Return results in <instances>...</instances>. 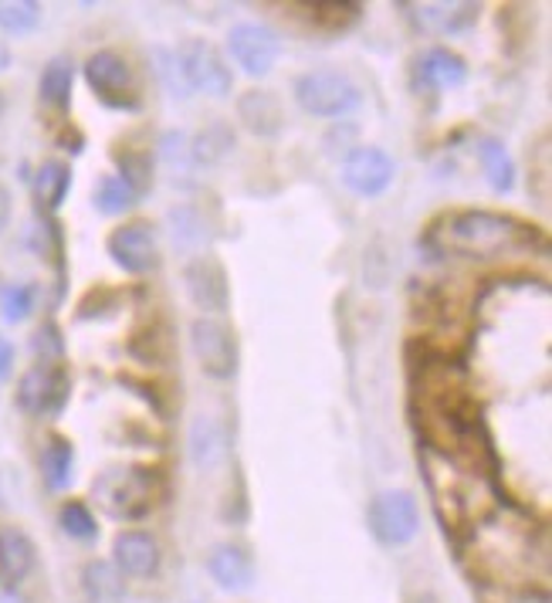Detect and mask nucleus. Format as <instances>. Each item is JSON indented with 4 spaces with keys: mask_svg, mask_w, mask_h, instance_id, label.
I'll return each mask as SVG.
<instances>
[{
    "mask_svg": "<svg viewBox=\"0 0 552 603\" xmlns=\"http://www.w3.org/2000/svg\"><path fill=\"white\" fill-rule=\"evenodd\" d=\"M427 241L441 255H457V258H505V255H529L535 248H545L542 235L532 224L502 214V210H485V207H467L441 217Z\"/></svg>",
    "mask_w": 552,
    "mask_h": 603,
    "instance_id": "f257e3e1",
    "label": "nucleus"
},
{
    "mask_svg": "<svg viewBox=\"0 0 552 603\" xmlns=\"http://www.w3.org/2000/svg\"><path fill=\"white\" fill-rule=\"evenodd\" d=\"M92 502L116 522H142L156 505V472L116 465L92 478Z\"/></svg>",
    "mask_w": 552,
    "mask_h": 603,
    "instance_id": "f03ea898",
    "label": "nucleus"
},
{
    "mask_svg": "<svg viewBox=\"0 0 552 603\" xmlns=\"http://www.w3.org/2000/svg\"><path fill=\"white\" fill-rule=\"evenodd\" d=\"M292 96H295L298 109L315 116V119L353 116L363 102L359 86L349 79L346 71H336V68H312L305 75H298Z\"/></svg>",
    "mask_w": 552,
    "mask_h": 603,
    "instance_id": "7ed1b4c3",
    "label": "nucleus"
},
{
    "mask_svg": "<svg viewBox=\"0 0 552 603\" xmlns=\"http://www.w3.org/2000/svg\"><path fill=\"white\" fill-rule=\"evenodd\" d=\"M86 82H89L92 96L106 109L139 112V106H142V92H139L132 65L119 51H112V48H102V51L89 55V61H86Z\"/></svg>",
    "mask_w": 552,
    "mask_h": 603,
    "instance_id": "20e7f679",
    "label": "nucleus"
},
{
    "mask_svg": "<svg viewBox=\"0 0 552 603\" xmlns=\"http://www.w3.org/2000/svg\"><path fill=\"white\" fill-rule=\"evenodd\" d=\"M366 525H369V533L379 546L401 550L421 533V505L404 488H386L369 502Z\"/></svg>",
    "mask_w": 552,
    "mask_h": 603,
    "instance_id": "39448f33",
    "label": "nucleus"
},
{
    "mask_svg": "<svg viewBox=\"0 0 552 603\" xmlns=\"http://www.w3.org/2000/svg\"><path fill=\"white\" fill-rule=\"evenodd\" d=\"M177 68H180V79L190 92L210 96V99H227L234 89V75L230 65L224 61V55L204 41V38H187L180 41V48L174 51Z\"/></svg>",
    "mask_w": 552,
    "mask_h": 603,
    "instance_id": "423d86ee",
    "label": "nucleus"
},
{
    "mask_svg": "<svg viewBox=\"0 0 552 603\" xmlns=\"http://www.w3.org/2000/svg\"><path fill=\"white\" fill-rule=\"evenodd\" d=\"M14 401L28 417H58L71 401V373L65 363H34L18 380Z\"/></svg>",
    "mask_w": 552,
    "mask_h": 603,
    "instance_id": "0eeeda50",
    "label": "nucleus"
},
{
    "mask_svg": "<svg viewBox=\"0 0 552 603\" xmlns=\"http://www.w3.org/2000/svg\"><path fill=\"white\" fill-rule=\"evenodd\" d=\"M190 349L200 363V369L210 380H230L241 363V346L234 329L214 316H200L190 323Z\"/></svg>",
    "mask_w": 552,
    "mask_h": 603,
    "instance_id": "6e6552de",
    "label": "nucleus"
},
{
    "mask_svg": "<svg viewBox=\"0 0 552 603\" xmlns=\"http://www.w3.org/2000/svg\"><path fill=\"white\" fill-rule=\"evenodd\" d=\"M106 255L126 275H149L160 265V248H156V231L149 220H126L109 231Z\"/></svg>",
    "mask_w": 552,
    "mask_h": 603,
    "instance_id": "1a4fd4ad",
    "label": "nucleus"
},
{
    "mask_svg": "<svg viewBox=\"0 0 552 603\" xmlns=\"http://www.w3.org/2000/svg\"><path fill=\"white\" fill-rule=\"evenodd\" d=\"M227 55L245 75H252V79H265L282 58V38L272 28L255 24V21L234 24L227 31Z\"/></svg>",
    "mask_w": 552,
    "mask_h": 603,
    "instance_id": "9d476101",
    "label": "nucleus"
},
{
    "mask_svg": "<svg viewBox=\"0 0 552 603\" xmlns=\"http://www.w3.org/2000/svg\"><path fill=\"white\" fill-rule=\"evenodd\" d=\"M184 288L190 295V302L197 309H204L207 316H224L230 309V281H227V268L220 265L217 255L204 251L197 258H190L184 265Z\"/></svg>",
    "mask_w": 552,
    "mask_h": 603,
    "instance_id": "9b49d317",
    "label": "nucleus"
},
{
    "mask_svg": "<svg viewBox=\"0 0 552 603\" xmlns=\"http://www.w3.org/2000/svg\"><path fill=\"white\" fill-rule=\"evenodd\" d=\"M397 180V164L379 146H356L343 160V184L356 197H379Z\"/></svg>",
    "mask_w": 552,
    "mask_h": 603,
    "instance_id": "f8f14e48",
    "label": "nucleus"
},
{
    "mask_svg": "<svg viewBox=\"0 0 552 603\" xmlns=\"http://www.w3.org/2000/svg\"><path fill=\"white\" fill-rule=\"evenodd\" d=\"M164 553L146 530H126L112 543V566L129 580H152L160 573Z\"/></svg>",
    "mask_w": 552,
    "mask_h": 603,
    "instance_id": "ddd939ff",
    "label": "nucleus"
},
{
    "mask_svg": "<svg viewBox=\"0 0 552 603\" xmlns=\"http://www.w3.org/2000/svg\"><path fill=\"white\" fill-rule=\"evenodd\" d=\"M467 82V61L451 48H427L414 65V86L421 92H447Z\"/></svg>",
    "mask_w": 552,
    "mask_h": 603,
    "instance_id": "4468645a",
    "label": "nucleus"
},
{
    "mask_svg": "<svg viewBox=\"0 0 552 603\" xmlns=\"http://www.w3.org/2000/svg\"><path fill=\"white\" fill-rule=\"evenodd\" d=\"M210 580L227 593H245L255 583V556L241 543H220L207 553Z\"/></svg>",
    "mask_w": 552,
    "mask_h": 603,
    "instance_id": "2eb2a0df",
    "label": "nucleus"
},
{
    "mask_svg": "<svg viewBox=\"0 0 552 603\" xmlns=\"http://www.w3.org/2000/svg\"><path fill=\"white\" fill-rule=\"evenodd\" d=\"M230 424L220 421L217 414H200L194 417L190 424V462L200 468V472H210L217 468L220 462L230 458Z\"/></svg>",
    "mask_w": 552,
    "mask_h": 603,
    "instance_id": "dca6fc26",
    "label": "nucleus"
},
{
    "mask_svg": "<svg viewBox=\"0 0 552 603\" xmlns=\"http://www.w3.org/2000/svg\"><path fill=\"white\" fill-rule=\"evenodd\" d=\"M238 119L258 139H275L285 129L282 99L268 89H248L238 96Z\"/></svg>",
    "mask_w": 552,
    "mask_h": 603,
    "instance_id": "f3484780",
    "label": "nucleus"
},
{
    "mask_svg": "<svg viewBox=\"0 0 552 603\" xmlns=\"http://www.w3.org/2000/svg\"><path fill=\"white\" fill-rule=\"evenodd\" d=\"M38 563V550L28 533L0 525V586H18Z\"/></svg>",
    "mask_w": 552,
    "mask_h": 603,
    "instance_id": "a211bd4d",
    "label": "nucleus"
},
{
    "mask_svg": "<svg viewBox=\"0 0 552 603\" xmlns=\"http://www.w3.org/2000/svg\"><path fill=\"white\" fill-rule=\"evenodd\" d=\"M414 11H417L421 24H424L427 31L461 34V31H467L471 24L479 21L482 4H471V0H454V4H447V0H444V4H417Z\"/></svg>",
    "mask_w": 552,
    "mask_h": 603,
    "instance_id": "6ab92c4d",
    "label": "nucleus"
},
{
    "mask_svg": "<svg viewBox=\"0 0 552 603\" xmlns=\"http://www.w3.org/2000/svg\"><path fill=\"white\" fill-rule=\"evenodd\" d=\"M187 149H190L194 167H217L220 160H227L234 154V129L224 119H214L194 136V142Z\"/></svg>",
    "mask_w": 552,
    "mask_h": 603,
    "instance_id": "aec40b11",
    "label": "nucleus"
},
{
    "mask_svg": "<svg viewBox=\"0 0 552 603\" xmlns=\"http://www.w3.org/2000/svg\"><path fill=\"white\" fill-rule=\"evenodd\" d=\"M41 478L51 492H61L75 478V444L61 434H51L41 447Z\"/></svg>",
    "mask_w": 552,
    "mask_h": 603,
    "instance_id": "412c9836",
    "label": "nucleus"
},
{
    "mask_svg": "<svg viewBox=\"0 0 552 603\" xmlns=\"http://www.w3.org/2000/svg\"><path fill=\"white\" fill-rule=\"evenodd\" d=\"M71 92H75V65L68 58H51L38 79V96L48 109L65 112L71 106Z\"/></svg>",
    "mask_w": 552,
    "mask_h": 603,
    "instance_id": "4be33fe9",
    "label": "nucleus"
},
{
    "mask_svg": "<svg viewBox=\"0 0 552 603\" xmlns=\"http://www.w3.org/2000/svg\"><path fill=\"white\" fill-rule=\"evenodd\" d=\"M292 11H302V18L319 34H343L359 21L363 4H339V0H333V4H292Z\"/></svg>",
    "mask_w": 552,
    "mask_h": 603,
    "instance_id": "5701e85b",
    "label": "nucleus"
},
{
    "mask_svg": "<svg viewBox=\"0 0 552 603\" xmlns=\"http://www.w3.org/2000/svg\"><path fill=\"white\" fill-rule=\"evenodd\" d=\"M71 190V167L65 160H45L34 174V200L45 214H55Z\"/></svg>",
    "mask_w": 552,
    "mask_h": 603,
    "instance_id": "b1692460",
    "label": "nucleus"
},
{
    "mask_svg": "<svg viewBox=\"0 0 552 603\" xmlns=\"http://www.w3.org/2000/svg\"><path fill=\"white\" fill-rule=\"evenodd\" d=\"M479 160H482L485 180L495 194H509L515 187V164L502 139H495V136L479 139Z\"/></svg>",
    "mask_w": 552,
    "mask_h": 603,
    "instance_id": "393cba45",
    "label": "nucleus"
},
{
    "mask_svg": "<svg viewBox=\"0 0 552 603\" xmlns=\"http://www.w3.org/2000/svg\"><path fill=\"white\" fill-rule=\"evenodd\" d=\"M136 200H139V194L119 177V174H106V177H99L96 180V190H92V204H96V210L99 214H109V217H116V214H126L129 207H136Z\"/></svg>",
    "mask_w": 552,
    "mask_h": 603,
    "instance_id": "a878e982",
    "label": "nucleus"
},
{
    "mask_svg": "<svg viewBox=\"0 0 552 603\" xmlns=\"http://www.w3.org/2000/svg\"><path fill=\"white\" fill-rule=\"evenodd\" d=\"M58 525L68 540H78V543H92L99 536V522H96V512L82 502V498H68L61 502L58 508Z\"/></svg>",
    "mask_w": 552,
    "mask_h": 603,
    "instance_id": "bb28decb",
    "label": "nucleus"
},
{
    "mask_svg": "<svg viewBox=\"0 0 552 603\" xmlns=\"http://www.w3.org/2000/svg\"><path fill=\"white\" fill-rule=\"evenodd\" d=\"M45 8L38 0H0V31L8 34H31L41 24Z\"/></svg>",
    "mask_w": 552,
    "mask_h": 603,
    "instance_id": "cd10ccee",
    "label": "nucleus"
},
{
    "mask_svg": "<svg viewBox=\"0 0 552 603\" xmlns=\"http://www.w3.org/2000/svg\"><path fill=\"white\" fill-rule=\"evenodd\" d=\"M116 164H119V177L142 197L146 187L152 184V157L146 149H116Z\"/></svg>",
    "mask_w": 552,
    "mask_h": 603,
    "instance_id": "c85d7f7f",
    "label": "nucleus"
},
{
    "mask_svg": "<svg viewBox=\"0 0 552 603\" xmlns=\"http://www.w3.org/2000/svg\"><path fill=\"white\" fill-rule=\"evenodd\" d=\"M86 590L96 603H106V600H119L122 593V573L112 566V563H89L86 566Z\"/></svg>",
    "mask_w": 552,
    "mask_h": 603,
    "instance_id": "c756f323",
    "label": "nucleus"
},
{
    "mask_svg": "<svg viewBox=\"0 0 552 603\" xmlns=\"http://www.w3.org/2000/svg\"><path fill=\"white\" fill-rule=\"evenodd\" d=\"M34 298H38L34 285H28V281L8 285L4 295H0V316H4V323H11V326L24 323L34 313Z\"/></svg>",
    "mask_w": 552,
    "mask_h": 603,
    "instance_id": "7c9ffc66",
    "label": "nucleus"
},
{
    "mask_svg": "<svg viewBox=\"0 0 552 603\" xmlns=\"http://www.w3.org/2000/svg\"><path fill=\"white\" fill-rule=\"evenodd\" d=\"M31 346H34L38 363H61V356H65V339H61V329L55 323H45L34 333Z\"/></svg>",
    "mask_w": 552,
    "mask_h": 603,
    "instance_id": "2f4dec72",
    "label": "nucleus"
},
{
    "mask_svg": "<svg viewBox=\"0 0 552 603\" xmlns=\"http://www.w3.org/2000/svg\"><path fill=\"white\" fill-rule=\"evenodd\" d=\"M11 369H14V346H11L8 336H0V384L8 380Z\"/></svg>",
    "mask_w": 552,
    "mask_h": 603,
    "instance_id": "473e14b6",
    "label": "nucleus"
},
{
    "mask_svg": "<svg viewBox=\"0 0 552 603\" xmlns=\"http://www.w3.org/2000/svg\"><path fill=\"white\" fill-rule=\"evenodd\" d=\"M11 214H14V200H11V190L0 184V235L8 231V224H11Z\"/></svg>",
    "mask_w": 552,
    "mask_h": 603,
    "instance_id": "72a5a7b5",
    "label": "nucleus"
},
{
    "mask_svg": "<svg viewBox=\"0 0 552 603\" xmlns=\"http://www.w3.org/2000/svg\"><path fill=\"white\" fill-rule=\"evenodd\" d=\"M512 603H549V593H539V590H525V593H519Z\"/></svg>",
    "mask_w": 552,
    "mask_h": 603,
    "instance_id": "f704fd0d",
    "label": "nucleus"
},
{
    "mask_svg": "<svg viewBox=\"0 0 552 603\" xmlns=\"http://www.w3.org/2000/svg\"><path fill=\"white\" fill-rule=\"evenodd\" d=\"M0 603H28L14 586H0Z\"/></svg>",
    "mask_w": 552,
    "mask_h": 603,
    "instance_id": "c9c22d12",
    "label": "nucleus"
},
{
    "mask_svg": "<svg viewBox=\"0 0 552 603\" xmlns=\"http://www.w3.org/2000/svg\"><path fill=\"white\" fill-rule=\"evenodd\" d=\"M407 603H441V600H437L434 593H427V590H424V593H414V596H411Z\"/></svg>",
    "mask_w": 552,
    "mask_h": 603,
    "instance_id": "e433bc0d",
    "label": "nucleus"
},
{
    "mask_svg": "<svg viewBox=\"0 0 552 603\" xmlns=\"http://www.w3.org/2000/svg\"><path fill=\"white\" fill-rule=\"evenodd\" d=\"M0 109H4V99H0Z\"/></svg>",
    "mask_w": 552,
    "mask_h": 603,
    "instance_id": "4c0bfd02",
    "label": "nucleus"
}]
</instances>
